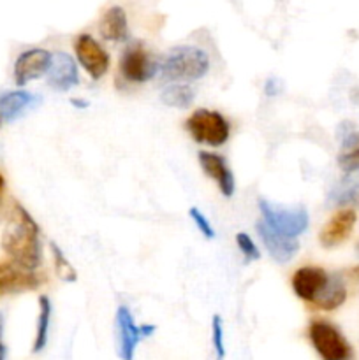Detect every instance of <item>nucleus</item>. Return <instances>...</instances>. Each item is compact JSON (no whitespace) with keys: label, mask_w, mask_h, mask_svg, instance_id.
Segmentation results:
<instances>
[{"label":"nucleus","mask_w":359,"mask_h":360,"mask_svg":"<svg viewBox=\"0 0 359 360\" xmlns=\"http://www.w3.org/2000/svg\"><path fill=\"white\" fill-rule=\"evenodd\" d=\"M99 32L106 41L122 42L129 37V25H127V14L122 7H109L101 18Z\"/></svg>","instance_id":"17"},{"label":"nucleus","mask_w":359,"mask_h":360,"mask_svg":"<svg viewBox=\"0 0 359 360\" xmlns=\"http://www.w3.org/2000/svg\"><path fill=\"white\" fill-rule=\"evenodd\" d=\"M157 62L141 44L129 46L120 58V72L130 83H146L157 74Z\"/></svg>","instance_id":"8"},{"label":"nucleus","mask_w":359,"mask_h":360,"mask_svg":"<svg viewBox=\"0 0 359 360\" xmlns=\"http://www.w3.org/2000/svg\"><path fill=\"white\" fill-rule=\"evenodd\" d=\"M327 281H329V274L322 269V267L306 266L299 267L292 276V290L299 299L306 302H315L320 292L326 288Z\"/></svg>","instance_id":"12"},{"label":"nucleus","mask_w":359,"mask_h":360,"mask_svg":"<svg viewBox=\"0 0 359 360\" xmlns=\"http://www.w3.org/2000/svg\"><path fill=\"white\" fill-rule=\"evenodd\" d=\"M42 280L34 273V269L13 262L0 264V292L4 294H18V292L35 290L41 287Z\"/></svg>","instance_id":"11"},{"label":"nucleus","mask_w":359,"mask_h":360,"mask_svg":"<svg viewBox=\"0 0 359 360\" xmlns=\"http://www.w3.org/2000/svg\"><path fill=\"white\" fill-rule=\"evenodd\" d=\"M259 211L264 224L291 238H298L308 229V211L305 207H278L259 199Z\"/></svg>","instance_id":"5"},{"label":"nucleus","mask_w":359,"mask_h":360,"mask_svg":"<svg viewBox=\"0 0 359 360\" xmlns=\"http://www.w3.org/2000/svg\"><path fill=\"white\" fill-rule=\"evenodd\" d=\"M185 127L194 141L213 148L227 143L229 134H231V127H229L227 120L220 112L210 111V109L194 111V115H190L189 120H187Z\"/></svg>","instance_id":"3"},{"label":"nucleus","mask_w":359,"mask_h":360,"mask_svg":"<svg viewBox=\"0 0 359 360\" xmlns=\"http://www.w3.org/2000/svg\"><path fill=\"white\" fill-rule=\"evenodd\" d=\"M264 90H266L267 95H277L278 94V83L275 79H267Z\"/></svg>","instance_id":"27"},{"label":"nucleus","mask_w":359,"mask_h":360,"mask_svg":"<svg viewBox=\"0 0 359 360\" xmlns=\"http://www.w3.org/2000/svg\"><path fill=\"white\" fill-rule=\"evenodd\" d=\"M51 60L53 55L48 49L34 48L23 51L18 56L16 62H14V83L18 86H25L30 81L48 74Z\"/></svg>","instance_id":"9"},{"label":"nucleus","mask_w":359,"mask_h":360,"mask_svg":"<svg viewBox=\"0 0 359 360\" xmlns=\"http://www.w3.org/2000/svg\"><path fill=\"white\" fill-rule=\"evenodd\" d=\"M74 51L80 65L92 79H101L109 69V55L92 35L81 34L74 41Z\"/></svg>","instance_id":"7"},{"label":"nucleus","mask_w":359,"mask_h":360,"mask_svg":"<svg viewBox=\"0 0 359 360\" xmlns=\"http://www.w3.org/2000/svg\"><path fill=\"white\" fill-rule=\"evenodd\" d=\"M236 245H238L239 252L245 255L246 260H259L260 259L259 248L256 246L253 239L250 238L248 234H245V232H239V234H236Z\"/></svg>","instance_id":"23"},{"label":"nucleus","mask_w":359,"mask_h":360,"mask_svg":"<svg viewBox=\"0 0 359 360\" xmlns=\"http://www.w3.org/2000/svg\"><path fill=\"white\" fill-rule=\"evenodd\" d=\"M210 70V58L206 51L196 46L175 48L162 63V77L169 81H196L206 76Z\"/></svg>","instance_id":"2"},{"label":"nucleus","mask_w":359,"mask_h":360,"mask_svg":"<svg viewBox=\"0 0 359 360\" xmlns=\"http://www.w3.org/2000/svg\"><path fill=\"white\" fill-rule=\"evenodd\" d=\"M51 315L53 308L51 302L46 295L39 297V316H37V333H35V341H34V354L44 350V347L48 345V334H49V326H51Z\"/></svg>","instance_id":"20"},{"label":"nucleus","mask_w":359,"mask_h":360,"mask_svg":"<svg viewBox=\"0 0 359 360\" xmlns=\"http://www.w3.org/2000/svg\"><path fill=\"white\" fill-rule=\"evenodd\" d=\"M333 200L338 206H359V183L338 192L333 195Z\"/></svg>","instance_id":"25"},{"label":"nucleus","mask_w":359,"mask_h":360,"mask_svg":"<svg viewBox=\"0 0 359 360\" xmlns=\"http://www.w3.org/2000/svg\"><path fill=\"white\" fill-rule=\"evenodd\" d=\"M351 274H352V276L355 278V280H359V266H358V267H354V269L351 271Z\"/></svg>","instance_id":"31"},{"label":"nucleus","mask_w":359,"mask_h":360,"mask_svg":"<svg viewBox=\"0 0 359 360\" xmlns=\"http://www.w3.org/2000/svg\"><path fill=\"white\" fill-rule=\"evenodd\" d=\"M338 165L344 172H359V132H351L344 137L338 153Z\"/></svg>","instance_id":"19"},{"label":"nucleus","mask_w":359,"mask_h":360,"mask_svg":"<svg viewBox=\"0 0 359 360\" xmlns=\"http://www.w3.org/2000/svg\"><path fill=\"white\" fill-rule=\"evenodd\" d=\"M4 186H6V181H4V176H2V172H0V197H2Z\"/></svg>","instance_id":"30"},{"label":"nucleus","mask_w":359,"mask_h":360,"mask_svg":"<svg viewBox=\"0 0 359 360\" xmlns=\"http://www.w3.org/2000/svg\"><path fill=\"white\" fill-rule=\"evenodd\" d=\"M70 102H73L74 105H77V108H87V105H88L87 101H80V98H73Z\"/></svg>","instance_id":"29"},{"label":"nucleus","mask_w":359,"mask_h":360,"mask_svg":"<svg viewBox=\"0 0 359 360\" xmlns=\"http://www.w3.org/2000/svg\"><path fill=\"white\" fill-rule=\"evenodd\" d=\"M199 164L203 167V171L206 172L208 178H211L217 183V186L225 197L234 195V174H232V171L227 167V164H225V160L220 155L211 153V151H201Z\"/></svg>","instance_id":"15"},{"label":"nucleus","mask_w":359,"mask_h":360,"mask_svg":"<svg viewBox=\"0 0 359 360\" xmlns=\"http://www.w3.org/2000/svg\"><path fill=\"white\" fill-rule=\"evenodd\" d=\"M211 340H213V348L215 354L218 359L225 357V345H224V323L218 315L213 316V322H211Z\"/></svg>","instance_id":"24"},{"label":"nucleus","mask_w":359,"mask_h":360,"mask_svg":"<svg viewBox=\"0 0 359 360\" xmlns=\"http://www.w3.org/2000/svg\"><path fill=\"white\" fill-rule=\"evenodd\" d=\"M196 94L189 84H171L160 94V101L169 108L187 109L192 105Z\"/></svg>","instance_id":"21"},{"label":"nucleus","mask_w":359,"mask_h":360,"mask_svg":"<svg viewBox=\"0 0 359 360\" xmlns=\"http://www.w3.org/2000/svg\"><path fill=\"white\" fill-rule=\"evenodd\" d=\"M256 229L260 241L264 243V248H266V252L270 253V257L275 262L287 264L289 260L294 259L296 253L299 252L298 238H291V236L282 234V232L275 231L270 225L264 224L263 220L256 225Z\"/></svg>","instance_id":"10"},{"label":"nucleus","mask_w":359,"mask_h":360,"mask_svg":"<svg viewBox=\"0 0 359 360\" xmlns=\"http://www.w3.org/2000/svg\"><path fill=\"white\" fill-rule=\"evenodd\" d=\"M39 102H41V97L30 94V91H7V94L0 95V120L13 122V120H16L18 116H21L27 109L34 108Z\"/></svg>","instance_id":"16"},{"label":"nucleus","mask_w":359,"mask_h":360,"mask_svg":"<svg viewBox=\"0 0 359 360\" xmlns=\"http://www.w3.org/2000/svg\"><path fill=\"white\" fill-rule=\"evenodd\" d=\"M345 299H347V288H345L344 280L340 276H329L326 288L320 292L313 306L324 309V311H333V309L340 308L344 304Z\"/></svg>","instance_id":"18"},{"label":"nucleus","mask_w":359,"mask_h":360,"mask_svg":"<svg viewBox=\"0 0 359 360\" xmlns=\"http://www.w3.org/2000/svg\"><path fill=\"white\" fill-rule=\"evenodd\" d=\"M155 326H136L129 308L120 306L116 311V336H118V355L123 360H132L141 340L155 333Z\"/></svg>","instance_id":"6"},{"label":"nucleus","mask_w":359,"mask_h":360,"mask_svg":"<svg viewBox=\"0 0 359 360\" xmlns=\"http://www.w3.org/2000/svg\"><path fill=\"white\" fill-rule=\"evenodd\" d=\"M51 253H53V267H55V273L60 280L63 281H73L77 280V273L73 267V264L67 260V257L63 255V252L60 250V246L56 243H51Z\"/></svg>","instance_id":"22"},{"label":"nucleus","mask_w":359,"mask_h":360,"mask_svg":"<svg viewBox=\"0 0 359 360\" xmlns=\"http://www.w3.org/2000/svg\"><path fill=\"white\" fill-rule=\"evenodd\" d=\"M7 350H6V345L2 343V316H0V360L6 359Z\"/></svg>","instance_id":"28"},{"label":"nucleus","mask_w":359,"mask_h":360,"mask_svg":"<svg viewBox=\"0 0 359 360\" xmlns=\"http://www.w3.org/2000/svg\"><path fill=\"white\" fill-rule=\"evenodd\" d=\"M355 252H358V255H359V241H358V245H355Z\"/></svg>","instance_id":"32"},{"label":"nucleus","mask_w":359,"mask_h":360,"mask_svg":"<svg viewBox=\"0 0 359 360\" xmlns=\"http://www.w3.org/2000/svg\"><path fill=\"white\" fill-rule=\"evenodd\" d=\"M80 83L77 65L67 53H55L48 70V84L56 91H69Z\"/></svg>","instance_id":"13"},{"label":"nucleus","mask_w":359,"mask_h":360,"mask_svg":"<svg viewBox=\"0 0 359 360\" xmlns=\"http://www.w3.org/2000/svg\"><path fill=\"white\" fill-rule=\"evenodd\" d=\"M2 248L14 262L27 269H37L41 266L39 225L20 204H14V214L2 236Z\"/></svg>","instance_id":"1"},{"label":"nucleus","mask_w":359,"mask_h":360,"mask_svg":"<svg viewBox=\"0 0 359 360\" xmlns=\"http://www.w3.org/2000/svg\"><path fill=\"white\" fill-rule=\"evenodd\" d=\"M308 338L312 347L324 360H347L352 357L351 345L333 323L313 320L308 327Z\"/></svg>","instance_id":"4"},{"label":"nucleus","mask_w":359,"mask_h":360,"mask_svg":"<svg viewBox=\"0 0 359 360\" xmlns=\"http://www.w3.org/2000/svg\"><path fill=\"white\" fill-rule=\"evenodd\" d=\"M355 220H358V217H355L354 210L338 211V213L334 214V217H331V220L324 225L322 231H320V245H322L324 248H334V246L347 241L352 229H354Z\"/></svg>","instance_id":"14"},{"label":"nucleus","mask_w":359,"mask_h":360,"mask_svg":"<svg viewBox=\"0 0 359 360\" xmlns=\"http://www.w3.org/2000/svg\"><path fill=\"white\" fill-rule=\"evenodd\" d=\"M189 214H190V218H192L194 224L197 225V229H199L201 234H203L204 238H206V239H213L215 238V229L211 227L210 220H208V218L204 217L203 213H201V210H197V207H190Z\"/></svg>","instance_id":"26"}]
</instances>
